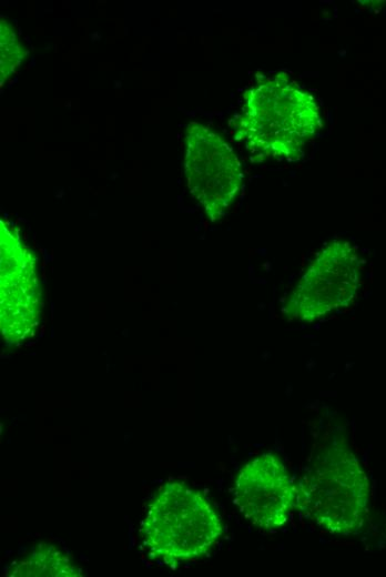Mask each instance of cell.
Wrapping results in <instances>:
<instances>
[{
	"mask_svg": "<svg viewBox=\"0 0 386 577\" xmlns=\"http://www.w3.org/2000/svg\"><path fill=\"white\" fill-rule=\"evenodd\" d=\"M322 126L315 98L286 72L256 74L232 120L234 138L255 161H297Z\"/></svg>",
	"mask_w": 386,
	"mask_h": 577,
	"instance_id": "obj_1",
	"label": "cell"
},
{
	"mask_svg": "<svg viewBox=\"0 0 386 577\" xmlns=\"http://www.w3.org/2000/svg\"><path fill=\"white\" fill-rule=\"evenodd\" d=\"M296 503L327 533L351 535L360 529L368 512L369 482L344 442L333 441L313 455L299 482Z\"/></svg>",
	"mask_w": 386,
	"mask_h": 577,
	"instance_id": "obj_2",
	"label": "cell"
},
{
	"mask_svg": "<svg viewBox=\"0 0 386 577\" xmlns=\"http://www.w3.org/2000/svg\"><path fill=\"white\" fill-rule=\"evenodd\" d=\"M223 533L207 498L182 482L163 485L146 507L141 536L150 554L166 564L199 559Z\"/></svg>",
	"mask_w": 386,
	"mask_h": 577,
	"instance_id": "obj_3",
	"label": "cell"
},
{
	"mask_svg": "<svg viewBox=\"0 0 386 577\" xmlns=\"http://www.w3.org/2000/svg\"><path fill=\"white\" fill-rule=\"evenodd\" d=\"M184 175L191 195L212 222L223 219L243 185L242 164L212 126L192 122L184 134Z\"/></svg>",
	"mask_w": 386,
	"mask_h": 577,
	"instance_id": "obj_4",
	"label": "cell"
},
{
	"mask_svg": "<svg viewBox=\"0 0 386 577\" xmlns=\"http://www.w3.org/2000/svg\"><path fill=\"white\" fill-rule=\"evenodd\" d=\"M362 281L360 260L347 241L325 244L290 293L284 313L291 320L314 322L347 306Z\"/></svg>",
	"mask_w": 386,
	"mask_h": 577,
	"instance_id": "obj_5",
	"label": "cell"
},
{
	"mask_svg": "<svg viewBox=\"0 0 386 577\" xmlns=\"http://www.w3.org/2000/svg\"><path fill=\"white\" fill-rule=\"evenodd\" d=\"M0 325L13 344L33 335L41 316V290L37 259L18 231L0 221Z\"/></svg>",
	"mask_w": 386,
	"mask_h": 577,
	"instance_id": "obj_6",
	"label": "cell"
},
{
	"mask_svg": "<svg viewBox=\"0 0 386 577\" xmlns=\"http://www.w3.org/2000/svg\"><path fill=\"white\" fill-rule=\"evenodd\" d=\"M234 503L251 524L273 532L286 524L297 499L290 473L274 453L247 462L234 483Z\"/></svg>",
	"mask_w": 386,
	"mask_h": 577,
	"instance_id": "obj_7",
	"label": "cell"
},
{
	"mask_svg": "<svg viewBox=\"0 0 386 577\" xmlns=\"http://www.w3.org/2000/svg\"><path fill=\"white\" fill-rule=\"evenodd\" d=\"M7 576L11 577H75L82 570L63 551L48 544L35 546L14 563Z\"/></svg>",
	"mask_w": 386,
	"mask_h": 577,
	"instance_id": "obj_8",
	"label": "cell"
},
{
	"mask_svg": "<svg viewBox=\"0 0 386 577\" xmlns=\"http://www.w3.org/2000/svg\"><path fill=\"white\" fill-rule=\"evenodd\" d=\"M0 82L3 84L14 74L24 58V49L14 26L6 18L0 22Z\"/></svg>",
	"mask_w": 386,
	"mask_h": 577,
	"instance_id": "obj_9",
	"label": "cell"
}]
</instances>
